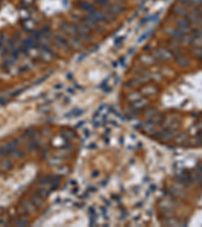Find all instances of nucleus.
Instances as JSON below:
<instances>
[{
	"label": "nucleus",
	"instance_id": "nucleus-1",
	"mask_svg": "<svg viewBox=\"0 0 202 227\" xmlns=\"http://www.w3.org/2000/svg\"><path fill=\"white\" fill-rule=\"evenodd\" d=\"M98 3H101V4H105V3H107L108 1L107 0H97Z\"/></svg>",
	"mask_w": 202,
	"mask_h": 227
}]
</instances>
